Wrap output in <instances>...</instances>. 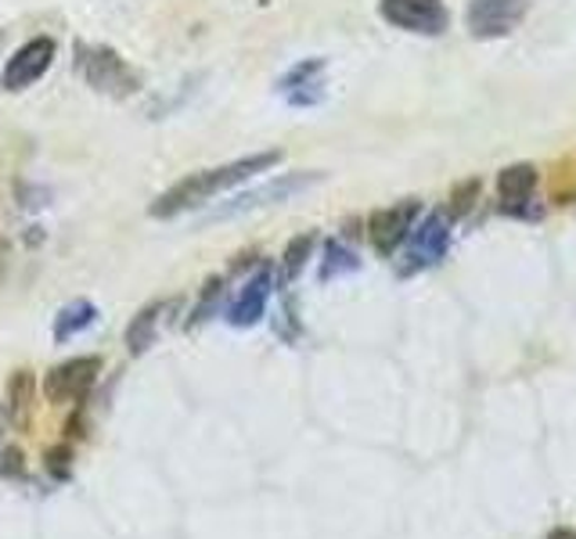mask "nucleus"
Returning <instances> with one entry per match:
<instances>
[{"label": "nucleus", "mask_w": 576, "mask_h": 539, "mask_svg": "<svg viewBox=\"0 0 576 539\" xmlns=\"http://www.w3.org/2000/svg\"><path fill=\"white\" fill-rule=\"evenodd\" d=\"M8 399H11V410L14 418H29V407H33V375L29 371H14L8 381Z\"/></svg>", "instance_id": "a211bd4d"}, {"label": "nucleus", "mask_w": 576, "mask_h": 539, "mask_svg": "<svg viewBox=\"0 0 576 539\" xmlns=\"http://www.w3.org/2000/svg\"><path fill=\"white\" fill-rule=\"evenodd\" d=\"M321 180H325V173H285V177L267 180V183H260V188H252V191H246V194H235L231 202L217 206L213 212L206 216V220H209V223H217V220H235V216H246V212H256V209L281 206V202H288V198H296V194H302V191L317 188Z\"/></svg>", "instance_id": "7ed1b4c3"}, {"label": "nucleus", "mask_w": 576, "mask_h": 539, "mask_svg": "<svg viewBox=\"0 0 576 539\" xmlns=\"http://www.w3.org/2000/svg\"><path fill=\"white\" fill-rule=\"evenodd\" d=\"M69 460H72V446L69 442L51 446L48 457H43V468H48L54 479H69Z\"/></svg>", "instance_id": "6ab92c4d"}, {"label": "nucleus", "mask_w": 576, "mask_h": 539, "mask_svg": "<svg viewBox=\"0 0 576 539\" xmlns=\"http://www.w3.org/2000/svg\"><path fill=\"white\" fill-rule=\"evenodd\" d=\"M173 302H151L145 306V310L130 320L127 328V349L133 352V357H141V352H148V346H156V331H159V320L162 313L170 310Z\"/></svg>", "instance_id": "ddd939ff"}, {"label": "nucleus", "mask_w": 576, "mask_h": 539, "mask_svg": "<svg viewBox=\"0 0 576 539\" xmlns=\"http://www.w3.org/2000/svg\"><path fill=\"white\" fill-rule=\"evenodd\" d=\"M529 0H473L468 4V29L476 40H497L508 37L523 22Z\"/></svg>", "instance_id": "1a4fd4ad"}, {"label": "nucleus", "mask_w": 576, "mask_h": 539, "mask_svg": "<svg viewBox=\"0 0 576 539\" xmlns=\"http://www.w3.org/2000/svg\"><path fill=\"white\" fill-rule=\"evenodd\" d=\"M22 460H26V457H22V450H14V446H11V450H4V465H0V468H4L8 475H14V471L22 475V468H26Z\"/></svg>", "instance_id": "412c9836"}, {"label": "nucleus", "mask_w": 576, "mask_h": 539, "mask_svg": "<svg viewBox=\"0 0 576 539\" xmlns=\"http://www.w3.org/2000/svg\"><path fill=\"white\" fill-rule=\"evenodd\" d=\"M220 296H224V277H209V281L202 285V296H199V302H195L191 317L185 320V328L191 331V328H199V323H206L209 317H213L220 310Z\"/></svg>", "instance_id": "f3484780"}, {"label": "nucleus", "mask_w": 576, "mask_h": 539, "mask_svg": "<svg viewBox=\"0 0 576 539\" xmlns=\"http://www.w3.org/2000/svg\"><path fill=\"white\" fill-rule=\"evenodd\" d=\"M360 259L354 249H346L342 241H325V259H321V281H331V277H346L357 273Z\"/></svg>", "instance_id": "dca6fc26"}, {"label": "nucleus", "mask_w": 576, "mask_h": 539, "mask_svg": "<svg viewBox=\"0 0 576 539\" xmlns=\"http://www.w3.org/2000/svg\"><path fill=\"white\" fill-rule=\"evenodd\" d=\"M548 539H576V532H573V529H555Z\"/></svg>", "instance_id": "5701e85b"}, {"label": "nucleus", "mask_w": 576, "mask_h": 539, "mask_svg": "<svg viewBox=\"0 0 576 539\" xmlns=\"http://www.w3.org/2000/svg\"><path fill=\"white\" fill-rule=\"evenodd\" d=\"M98 375H101L98 357L66 360L43 378V396H48V403H83V396L90 392V385L98 381Z\"/></svg>", "instance_id": "0eeeda50"}, {"label": "nucleus", "mask_w": 576, "mask_h": 539, "mask_svg": "<svg viewBox=\"0 0 576 539\" xmlns=\"http://www.w3.org/2000/svg\"><path fill=\"white\" fill-rule=\"evenodd\" d=\"M447 249H450V216L444 209H436L429 216H421V220L411 227V234H407V241H404V256L397 263V273L415 277L421 270H429L447 256Z\"/></svg>", "instance_id": "f03ea898"}, {"label": "nucleus", "mask_w": 576, "mask_h": 539, "mask_svg": "<svg viewBox=\"0 0 576 539\" xmlns=\"http://www.w3.org/2000/svg\"><path fill=\"white\" fill-rule=\"evenodd\" d=\"M54 54H58V43L51 37H33L26 40L19 51L8 58L4 66V76H0V87L8 90V94H19V90L33 87L43 72L54 66Z\"/></svg>", "instance_id": "423d86ee"}, {"label": "nucleus", "mask_w": 576, "mask_h": 539, "mask_svg": "<svg viewBox=\"0 0 576 539\" xmlns=\"http://www.w3.org/2000/svg\"><path fill=\"white\" fill-rule=\"evenodd\" d=\"M285 159V151H256L249 159H235L227 166L217 169H202V173H191L185 180H177L170 191H162L156 202H151V216L156 220H173V216L188 212V209H199L206 202H213L217 194L231 191L235 183L249 180L256 173H267L270 166H278Z\"/></svg>", "instance_id": "f257e3e1"}, {"label": "nucleus", "mask_w": 576, "mask_h": 539, "mask_svg": "<svg viewBox=\"0 0 576 539\" xmlns=\"http://www.w3.org/2000/svg\"><path fill=\"white\" fill-rule=\"evenodd\" d=\"M476 191H479V180H468L465 188H458V191L450 194V209H447L450 220H454V216H461V212L473 209V198H476Z\"/></svg>", "instance_id": "aec40b11"}, {"label": "nucleus", "mask_w": 576, "mask_h": 539, "mask_svg": "<svg viewBox=\"0 0 576 539\" xmlns=\"http://www.w3.org/2000/svg\"><path fill=\"white\" fill-rule=\"evenodd\" d=\"M314 244H317V234H314V230H307V234H296L292 241L285 244V252H281V273H278V285L296 281V277L302 273V267H307V259L314 256Z\"/></svg>", "instance_id": "2eb2a0df"}, {"label": "nucleus", "mask_w": 576, "mask_h": 539, "mask_svg": "<svg viewBox=\"0 0 576 539\" xmlns=\"http://www.w3.org/2000/svg\"><path fill=\"white\" fill-rule=\"evenodd\" d=\"M421 216V202L418 198H407V202H397L389 209H375L371 220H368V238L375 244V252L393 256L411 234V227L418 223Z\"/></svg>", "instance_id": "6e6552de"}, {"label": "nucleus", "mask_w": 576, "mask_h": 539, "mask_svg": "<svg viewBox=\"0 0 576 539\" xmlns=\"http://www.w3.org/2000/svg\"><path fill=\"white\" fill-rule=\"evenodd\" d=\"M537 169L529 162H519V166H505L501 173H497V198H501V209H515L523 202H534V191H537Z\"/></svg>", "instance_id": "f8f14e48"}, {"label": "nucleus", "mask_w": 576, "mask_h": 539, "mask_svg": "<svg viewBox=\"0 0 576 539\" xmlns=\"http://www.w3.org/2000/svg\"><path fill=\"white\" fill-rule=\"evenodd\" d=\"M8 259H11V244L0 238V281H4V270H8Z\"/></svg>", "instance_id": "4be33fe9"}, {"label": "nucleus", "mask_w": 576, "mask_h": 539, "mask_svg": "<svg viewBox=\"0 0 576 539\" xmlns=\"http://www.w3.org/2000/svg\"><path fill=\"white\" fill-rule=\"evenodd\" d=\"M378 14L389 26L418 37H439L450 26V11L444 0H378Z\"/></svg>", "instance_id": "39448f33"}, {"label": "nucleus", "mask_w": 576, "mask_h": 539, "mask_svg": "<svg viewBox=\"0 0 576 539\" xmlns=\"http://www.w3.org/2000/svg\"><path fill=\"white\" fill-rule=\"evenodd\" d=\"M321 72H325V58H307L299 61V66L288 69L281 80H278V90L288 98V104L296 108H310L317 101H325V90H321Z\"/></svg>", "instance_id": "9b49d317"}, {"label": "nucleus", "mask_w": 576, "mask_h": 539, "mask_svg": "<svg viewBox=\"0 0 576 539\" xmlns=\"http://www.w3.org/2000/svg\"><path fill=\"white\" fill-rule=\"evenodd\" d=\"M76 66H80L83 80L98 90V94H112V98H130L138 90V72H133L116 48H87L80 43L76 48Z\"/></svg>", "instance_id": "20e7f679"}, {"label": "nucleus", "mask_w": 576, "mask_h": 539, "mask_svg": "<svg viewBox=\"0 0 576 539\" xmlns=\"http://www.w3.org/2000/svg\"><path fill=\"white\" fill-rule=\"evenodd\" d=\"M98 320V306L87 299H76L69 306H62V313L54 317V342H69L80 331H87L90 323Z\"/></svg>", "instance_id": "4468645a"}, {"label": "nucleus", "mask_w": 576, "mask_h": 539, "mask_svg": "<svg viewBox=\"0 0 576 539\" xmlns=\"http://www.w3.org/2000/svg\"><path fill=\"white\" fill-rule=\"evenodd\" d=\"M270 291H275V270L264 263L246 285L238 288L231 306H227V323H231V328H256L267 313Z\"/></svg>", "instance_id": "9d476101"}]
</instances>
